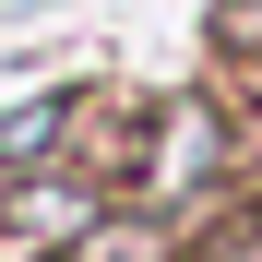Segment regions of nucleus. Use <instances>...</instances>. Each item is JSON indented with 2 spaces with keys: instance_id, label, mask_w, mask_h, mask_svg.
<instances>
[{
  "instance_id": "2",
  "label": "nucleus",
  "mask_w": 262,
  "mask_h": 262,
  "mask_svg": "<svg viewBox=\"0 0 262 262\" xmlns=\"http://www.w3.org/2000/svg\"><path fill=\"white\" fill-rule=\"evenodd\" d=\"M72 119H83V96H24V107H0V167H48Z\"/></svg>"
},
{
  "instance_id": "3",
  "label": "nucleus",
  "mask_w": 262,
  "mask_h": 262,
  "mask_svg": "<svg viewBox=\"0 0 262 262\" xmlns=\"http://www.w3.org/2000/svg\"><path fill=\"white\" fill-rule=\"evenodd\" d=\"M214 36H238V60H262V0H214Z\"/></svg>"
},
{
  "instance_id": "1",
  "label": "nucleus",
  "mask_w": 262,
  "mask_h": 262,
  "mask_svg": "<svg viewBox=\"0 0 262 262\" xmlns=\"http://www.w3.org/2000/svg\"><path fill=\"white\" fill-rule=\"evenodd\" d=\"M0 238H24V250H72V238H96V179H24L12 214H0Z\"/></svg>"
}]
</instances>
